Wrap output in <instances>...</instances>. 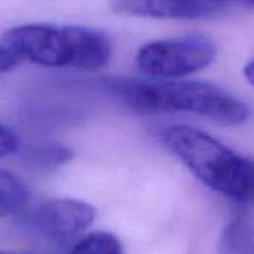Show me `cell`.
Wrapping results in <instances>:
<instances>
[{
	"instance_id": "1",
	"label": "cell",
	"mask_w": 254,
	"mask_h": 254,
	"mask_svg": "<svg viewBox=\"0 0 254 254\" xmlns=\"http://www.w3.org/2000/svg\"><path fill=\"white\" fill-rule=\"evenodd\" d=\"M110 92L140 113H193L223 125H240L250 116L249 106L228 91L205 82L113 80Z\"/></svg>"
},
{
	"instance_id": "2",
	"label": "cell",
	"mask_w": 254,
	"mask_h": 254,
	"mask_svg": "<svg viewBox=\"0 0 254 254\" xmlns=\"http://www.w3.org/2000/svg\"><path fill=\"white\" fill-rule=\"evenodd\" d=\"M0 45L12 49L21 61L51 68L97 71L112 55L109 37L82 25H18L4 31Z\"/></svg>"
},
{
	"instance_id": "3",
	"label": "cell",
	"mask_w": 254,
	"mask_h": 254,
	"mask_svg": "<svg viewBox=\"0 0 254 254\" xmlns=\"http://www.w3.org/2000/svg\"><path fill=\"white\" fill-rule=\"evenodd\" d=\"M162 141L208 188L235 202L254 207V159L186 125L165 129Z\"/></svg>"
},
{
	"instance_id": "4",
	"label": "cell",
	"mask_w": 254,
	"mask_h": 254,
	"mask_svg": "<svg viewBox=\"0 0 254 254\" xmlns=\"http://www.w3.org/2000/svg\"><path fill=\"white\" fill-rule=\"evenodd\" d=\"M217 48L205 36L161 39L146 43L137 52V67L155 79H177L207 68L216 60Z\"/></svg>"
},
{
	"instance_id": "5",
	"label": "cell",
	"mask_w": 254,
	"mask_h": 254,
	"mask_svg": "<svg viewBox=\"0 0 254 254\" xmlns=\"http://www.w3.org/2000/svg\"><path fill=\"white\" fill-rule=\"evenodd\" d=\"M95 219V208L77 199L45 201L19 216L21 229L48 243H65L83 232Z\"/></svg>"
},
{
	"instance_id": "6",
	"label": "cell",
	"mask_w": 254,
	"mask_h": 254,
	"mask_svg": "<svg viewBox=\"0 0 254 254\" xmlns=\"http://www.w3.org/2000/svg\"><path fill=\"white\" fill-rule=\"evenodd\" d=\"M122 15L152 19H208L237 12H254V0H115Z\"/></svg>"
},
{
	"instance_id": "7",
	"label": "cell",
	"mask_w": 254,
	"mask_h": 254,
	"mask_svg": "<svg viewBox=\"0 0 254 254\" xmlns=\"http://www.w3.org/2000/svg\"><path fill=\"white\" fill-rule=\"evenodd\" d=\"M19 156L30 168L51 171L70 162L73 150L55 141H36L19 149Z\"/></svg>"
},
{
	"instance_id": "8",
	"label": "cell",
	"mask_w": 254,
	"mask_h": 254,
	"mask_svg": "<svg viewBox=\"0 0 254 254\" xmlns=\"http://www.w3.org/2000/svg\"><path fill=\"white\" fill-rule=\"evenodd\" d=\"M223 254H254V220L247 214H235L225 226L222 241Z\"/></svg>"
},
{
	"instance_id": "9",
	"label": "cell",
	"mask_w": 254,
	"mask_h": 254,
	"mask_svg": "<svg viewBox=\"0 0 254 254\" xmlns=\"http://www.w3.org/2000/svg\"><path fill=\"white\" fill-rule=\"evenodd\" d=\"M30 204V190L27 185L13 173L6 170L0 171V214L21 216L27 211Z\"/></svg>"
},
{
	"instance_id": "10",
	"label": "cell",
	"mask_w": 254,
	"mask_h": 254,
	"mask_svg": "<svg viewBox=\"0 0 254 254\" xmlns=\"http://www.w3.org/2000/svg\"><path fill=\"white\" fill-rule=\"evenodd\" d=\"M71 254H124V250L113 234L98 231L83 237L73 247Z\"/></svg>"
},
{
	"instance_id": "11",
	"label": "cell",
	"mask_w": 254,
	"mask_h": 254,
	"mask_svg": "<svg viewBox=\"0 0 254 254\" xmlns=\"http://www.w3.org/2000/svg\"><path fill=\"white\" fill-rule=\"evenodd\" d=\"M19 152V140L12 128L1 124L0 127V158L4 159Z\"/></svg>"
},
{
	"instance_id": "12",
	"label": "cell",
	"mask_w": 254,
	"mask_h": 254,
	"mask_svg": "<svg viewBox=\"0 0 254 254\" xmlns=\"http://www.w3.org/2000/svg\"><path fill=\"white\" fill-rule=\"evenodd\" d=\"M21 63L19 57L4 45H0V71L3 74L12 71Z\"/></svg>"
},
{
	"instance_id": "13",
	"label": "cell",
	"mask_w": 254,
	"mask_h": 254,
	"mask_svg": "<svg viewBox=\"0 0 254 254\" xmlns=\"http://www.w3.org/2000/svg\"><path fill=\"white\" fill-rule=\"evenodd\" d=\"M243 74H244L246 80L249 82V85L254 86V57L252 58V60H249V61H247V64L244 65Z\"/></svg>"
},
{
	"instance_id": "14",
	"label": "cell",
	"mask_w": 254,
	"mask_h": 254,
	"mask_svg": "<svg viewBox=\"0 0 254 254\" xmlns=\"http://www.w3.org/2000/svg\"><path fill=\"white\" fill-rule=\"evenodd\" d=\"M1 254H18V253H1ZM22 254V253H21Z\"/></svg>"
}]
</instances>
